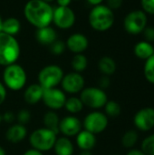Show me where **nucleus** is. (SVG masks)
<instances>
[{"label":"nucleus","instance_id":"nucleus-1","mask_svg":"<svg viewBox=\"0 0 154 155\" xmlns=\"http://www.w3.org/2000/svg\"><path fill=\"white\" fill-rule=\"evenodd\" d=\"M54 8L44 0H29L24 8L25 19L36 28L45 27L53 21Z\"/></svg>","mask_w":154,"mask_h":155},{"label":"nucleus","instance_id":"nucleus-2","mask_svg":"<svg viewBox=\"0 0 154 155\" xmlns=\"http://www.w3.org/2000/svg\"><path fill=\"white\" fill-rule=\"evenodd\" d=\"M89 24L91 27L98 32L109 30L114 24L113 11L106 5H98L93 7L89 14Z\"/></svg>","mask_w":154,"mask_h":155},{"label":"nucleus","instance_id":"nucleus-3","mask_svg":"<svg viewBox=\"0 0 154 155\" xmlns=\"http://www.w3.org/2000/svg\"><path fill=\"white\" fill-rule=\"evenodd\" d=\"M20 53V45L16 38L0 32V65L5 67L16 63Z\"/></svg>","mask_w":154,"mask_h":155},{"label":"nucleus","instance_id":"nucleus-4","mask_svg":"<svg viewBox=\"0 0 154 155\" xmlns=\"http://www.w3.org/2000/svg\"><path fill=\"white\" fill-rule=\"evenodd\" d=\"M2 78V83L5 88L14 92L22 90L27 82V74L25 68L16 63L5 67Z\"/></svg>","mask_w":154,"mask_h":155},{"label":"nucleus","instance_id":"nucleus-5","mask_svg":"<svg viewBox=\"0 0 154 155\" xmlns=\"http://www.w3.org/2000/svg\"><path fill=\"white\" fill-rule=\"evenodd\" d=\"M57 134L45 127H41L33 131L29 135L31 147L41 153L49 152L53 149L57 139Z\"/></svg>","mask_w":154,"mask_h":155},{"label":"nucleus","instance_id":"nucleus-6","mask_svg":"<svg viewBox=\"0 0 154 155\" xmlns=\"http://www.w3.org/2000/svg\"><path fill=\"white\" fill-rule=\"evenodd\" d=\"M64 75V73L59 65L48 64L39 71L37 80L44 89L55 88L60 85Z\"/></svg>","mask_w":154,"mask_h":155},{"label":"nucleus","instance_id":"nucleus-7","mask_svg":"<svg viewBox=\"0 0 154 155\" xmlns=\"http://www.w3.org/2000/svg\"><path fill=\"white\" fill-rule=\"evenodd\" d=\"M79 97L83 102L84 106L94 110L104 107L108 101V96L105 91L95 86L84 87L80 93Z\"/></svg>","mask_w":154,"mask_h":155},{"label":"nucleus","instance_id":"nucleus-8","mask_svg":"<svg viewBox=\"0 0 154 155\" xmlns=\"http://www.w3.org/2000/svg\"><path fill=\"white\" fill-rule=\"evenodd\" d=\"M82 124L83 129L96 135L106 130L109 124V119L104 113L93 111L86 114Z\"/></svg>","mask_w":154,"mask_h":155},{"label":"nucleus","instance_id":"nucleus-9","mask_svg":"<svg viewBox=\"0 0 154 155\" xmlns=\"http://www.w3.org/2000/svg\"><path fill=\"white\" fill-rule=\"evenodd\" d=\"M147 14L143 10H133L127 14L123 20L125 31L131 35H139L147 26Z\"/></svg>","mask_w":154,"mask_h":155},{"label":"nucleus","instance_id":"nucleus-10","mask_svg":"<svg viewBox=\"0 0 154 155\" xmlns=\"http://www.w3.org/2000/svg\"><path fill=\"white\" fill-rule=\"evenodd\" d=\"M66 98V94L61 88L55 87L44 89L42 101L49 110L58 111L64 108Z\"/></svg>","mask_w":154,"mask_h":155},{"label":"nucleus","instance_id":"nucleus-11","mask_svg":"<svg viewBox=\"0 0 154 155\" xmlns=\"http://www.w3.org/2000/svg\"><path fill=\"white\" fill-rule=\"evenodd\" d=\"M85 80L80 73L71 72L64 75L60 84L61 89L69 94H80L84 88Z\"/></svg>","mask_w":154,"mask_h":155},{"label":"nucleus","instance_id":"nucleus-12","mask_svg":"<svg viewBox=\"0 0 154 155\" xmlns=\"http://www.w3.org/2000/svg\"><path fill=\"white\" fill-rule=\"evenodd\" d=\"M60 29H69L75 23V14L69 6H57L54 8L53 21Z\"/></svg>","mask_w":154,"mask_h":155},{"label":"nucleus","instance_id":"nucleus-13","mask_svg":"<svg viewBox=\"0 0 154 155\" xmlns=\"http://www.w3.org/2000/svg\"><path fill=\"white\" fill-rule=\"evenodd\" d=\"M83 130L82 121L75 115H66L60 119L59 133L65 137H74Z\"/></svg>","mask_w":154,"mask_h":155},{"label":"nucleus","instance_id":"nucleus-14","mask_svg":"<svg viewBox=\"0 0 154 155\" xmlns=\"http://www.w3.org/2000/svg\"><path fill=\"white\" fill-rule=\"evenodd\" d=\"M135 126L143 132L150 131L154 127V109L145 107L139 110L133 118Z\"/></svg>","mask_w":154,"mask_h":155},{"label":"nucleus","instance_id":"nucleus-15","mask_svg":"<svg viewBox=\"0 0 154 155\" xmlns=\"http://www.w3.org/2000/svg\"><path fill=\"white\" fill-rule=\"evenodd\" d=\"M67 49L74 54H83L89 45L88 38L81 33H74L71 35L66 40Z\"/></svg>","mask_w":154,"mask_h":155},{"label":"nucleus","instance_id":"nucleus-16","mask_svg":"<svg viewBox=\"0 0 154 155\" xmlns=\"http://www.w3.org/2000/svg\"><path fill=\"white\" fill-rule=\"evenodd\" d=\"M5 139L14 144L23 142L27 136V129L25 125L20 124H11L5 132Z\"/></svg>","mask_w":154,"mask_h":155},{"label":"nucleus","instance_id":"nucleus-17","mask_svg":"<svg viewBox=\"0 0 154 155\" xmlns=\"http://www.w3.org/2000/svg\"><path fill=\"white\" fill-rule=\"evenodd\" d=\"M44 94V88L38 84H32L28 85L24 91V100L29 105H35L42 101Z\"/></svg>","mask_w":154,"mask_h":155},{"label":"nucleus","instance_id":"nucleus-18","mask_svg":"<svg viewBox=\"0 0 154 155\" xmlns=\"http://www.w3.org/2000/svg\"><path fill=\"white\" fill-rule=\"evenodd\" d=\"M76 145L81 151H92L97 143L96 135L83 129L76 136Z\"/></svg>","mask_w":154,"mask_h":155},{"label":"nucleus","instance_id":"nucleus-19","mask_svg":"<svg viewBox=\"0 0 154 155\" xmlns=\"http://www.w3.org/2000/svg\"><path fill=\"white\" fill-rule=\"evenodd\" d=\"M35 37L38 43H40L41 45L50 46L54 41L57 40V34L53 27L48 25L45 27L37 28Z\"/></svg>","mask_w":154,"mask_h":155},{"label":"nucleus","instance_id":"nucleus-20","mask_svg":"<svg viewBox=\"0 0 154 155\" xmlns=\"http://www.w3.org/2000/svg\"><path fill=\"white\" fill-rule=\"evenodd\" d=\"M53 150L55 155H74V145L70 138L65 136L57 137Z\"/></svg>","mask_w":154,"mask_h":155},{"label":"nucleus","instance_id":"nucleus-21","mask_svg":"<svg viewBox=\"0 0 154 155\" xmlns=\"http://www.w3.org/2000/svg\"><path fill=\"white\" fill-rule=\"evenodd\" d=\"M133 52L139 59L147 60L154 54V46L147 41H140L134 45Z\"/></svg>","mask_w":154,"mask_h":155},{"label":"nucleus","instance_id":"nucleus-22","mask_svg":"<svg viewBox=\"0 0 154 155\" xmlns=\"http://www.w3.org/2000/svg\"><path fill=\"white\" fill-rule=\"evenodd\" d=\"M60 117L58 114L55 111L49 110L47 111L43 117V123H44V127L50 129L56 133L57 134H59V123H60Z\"/></svg>","mask_w":154,"mask_h":155},{"label":"nucleus","instance_id":"nucleus-23","mask_svg":"<svg viewBox=\"0 0 154 155\" xmlns=\"http://www.w3.org/2000/svg\"><path fill=\"white\" fill-rule=\"evenodd\" d=\"M21 29V23L15 17H8L2 22V31L10 35H15Z\"/></svg>","mask_w":154,"mask_h":155},{"label":"nucleus","instance_id":"nucleus-24","mask_svg":"<svg viewBox=\"0 0 154 155\" xmlns=\"http://www.w3.org/2000/svg\"><path fill=\"white\" fill-rule=\"evenodd\" d=\"M98 68L103 75L110 76L116 71V63L110 56H103L98 62Z\"/></svg>","mask_w":154,"mask_h":155},{"label":"nucleus","instance_id":"nucleus-25","mask_svg":"<svg viewBox=\"0 0 154 155\" xmlns=\"http://www.w3.org/2000/svg\"><path fill=\"white\" fill-rule=\"evenodd\" d=\"M84 104L81 101L80 97L77 96H70L66 98L64 108L69 113V114L75 115L81 113L84 109Z\"/></svg>","mask_w":154,"mask_h":155},{"label":"nucleus","instance_id":"nucleus-26","mask_svg":"<svg viewBox=\"0 0 154 155\" xmlns=\"http://www.w3.org/2000/svg\"><path fill=\"white\" fill-rule=\"evenodd\" d=\"M71 66H72L74 72L81 74L87 68L88 59L83 54H74V56L73 57V59L71 61Z\"/></svg>","mask_w":154,"mask_h":155},{"label":"nucleus","instance_id":"nucleus-27","mask_svg":"<svg viewBox=\"0 0 154 155\" xmlns=\"http://www.w3.org/2000/svg\"><path fill=\"white\" fill-rule=\"evenodd\" d=\"M137 141H138V134L133 130H130L123 134L122 138V144L123 147L127 149H131L136 144Z\"/></svg>","mask_w":154,"mask_h":155},{"label":"nucleus","instance_id":"nucleus-28","mask_svg":"<svg viewBox=\"0 0 154 155\" xmlns=\"http://www.w3.org/2000/svg\"><path fill=\"white\" fill-rule=\"evenodd\" d=\"M104 114L108 117H117L121 114L122 108L121 105L115 101H107L104 105Z\"/></svg>","mask_w":154,"mask_h":155},{"label":"nucleus","instance_id":"nucleus-29","mask_svg":"<svg viewBox=\"0 0 154 155\" xmlns=\"http://www.w3.org/2000/svg\"><path fill=\"white\" fill-rule=\"evenodd\" d=\"M143 73L146 80L149 83L154 84V54H152L147 60H145Z\"/></svg>","mask_w":154,"mask_h":155},{"label":"nucleus","instance_id":"nucleus-30","mask_svg":"<svg viewBox=\"0 0 154 155\" xmlns=\"http://www.w3.org/2000/svg\"><path fill=\"white\" fill-rule=\"evenodd\" d=\"M142 151L146 155H154V134L143 140Z\"/></svg>","mask_w":154,"mask_h":155},{"label":"nucleus","instance_id":"nucleus-31","mask_svg":"<svg viewBox=\"0 0 154 155\" xmlns=\"http://www.w3.org/2000/svg\"><path fill=\"white\" fill-rule=\"evenodd\" d=\"M15 120L17 121V124L25 125L31 121V113L27 109H21L18 111V113L15 114Z\"/></svg>","mask_w":154,"mask_h":155},{"label":"nucleus","instance_id":"nucleus-32","mask_svg":"<svg viewBox=\"0 0 154 155\" xmlns=\"http://www.w3.org/2000/svg\"><path fill=\"white\" fill-rule=\"evenodd\" d=\"M66 48V45L64 41L62 40H56L54 41L51 45H50V50L51 52L55 54V55H60L62 54Z\"/></svg>","mask_w":154,"mask_h":155},{"label":"nucleus","instance_id":"nucleus-33","mask_svg":"<svg viewBox=\"0 0 154 155\" xmlns=\"http://www.w3.org/2000/svg\"><path fill=\"white\" fill-rule=\"evenodd\" d=\"M141 5L145 14L154 15V0H141Z\"/></svg>","mask_w":154,"mask_h":155},{"label":"nucleus","instance_id":"nucleus-34","mask_svg":"<svg viewBox=\"0 0 154 155\" xmlns=\"http://www.w3.org/2000/svg\"><path fill=\"white\" fill-rule=\"evenodd\" d=\"M143 35L145 41L152 43L154 42V27L153 26H146L145 29L143 30Z\"/></svg>","mask_w":154,"mask_h":155},{"label":"nucleus","instance_id":"nucleus-35","mask_svg":"<svg viewBox=\"0 0 154 155\" xmlns=\"http://www.w3.org/2000/svg\"><path fill=\"white\" fill-rule=\"evenodd\" d=\"M2 119H3V122L13 124L14 122L15 121V114L12 111H6L5 113L2 114Z\"/></svg>","mask_w":154,"mask_h":155},{"label":"nucleus","instance_id":"nucleus-36","mask_svg":"<svg viewBox=\"0 0 154 155\" xmlns=\"http://www.w3.org/2000/svg\"><path fill=\"white\" fill-rule=\"evenodd\" d=\"M111 84V81L109 76L107 75H103L100 79H99V87L103 90L108 88Z\"/></svg>","mask_w":154,"mask_h":155},{"label":"nucleus","instance_id":"nucleus-37","mask_svg":"<svg viewBox=\"0 0 154 155\" xmlns=\"http://www.w3.org/2000/svg\"><path fill=\"white\" fill-rule=\"evenodd\" d=\"M123 0H107V6L111 8L113 11L115 9H119L123 5Z\"/></svg>","mask_w":154,"mask_h":155},{"label":"nucleus","instance_id":"nucleus-38","mask_svg":"<svg viewBox=\"0 0 154 155\" xmlns=\"http://www.w3.org/2000/svg\"><path fill=\"white\" fill-rule=\"evenodd\" d=\"M7 96V90L4 84L0 81V106L5 103Z\"/></svg>","mask_w":154,"mask_h":155},{"label":"nucleus","instance_id":"nucleus-39","mask_svg":"<svg viewBox=\"0 0 154 155\" xmlns=\"http://www.w3.org/2000/svg\"><path fill=\"white\" fill-rule=\"evenodd\" d=\"M23 155H44V153H41V152L37 151V150H34V149L31 148V149L25 151L23 153Z\"/></svg>","mask_w":154,"mask_h":155},{"label":"nucleus","instance_id":"nucleus-40","mask_svg":"<svg viewBox=\"0 0 154 155\" xmlns=\"http://www.w3.org/2000/svg\"><path fill=\"white\" fill-rule=\"evenodd\" d=\"M72 0H56L59 6H69Z\"/></svg>","mask_w":154,"mask_h":155},{"label":"nucleus","instance_id":"nucleus-41","mask_svg":"<svg viewBox=\"0 0 154 155\" xmlns=\"http://www.w3.org/2000/svg\"><path fill=\"white\" fill-rule=\"evenodd\" d=\"M126 155H146L143 151H140V150H134V149H133V150H131V151H129L128 152V153Z\"/></svg>","mask_w":154,"mask_h":155},{"label":"nucleus","instance_id":"nucleus-42","mask_svg":"<svg viewBox=\"0 0 154 155\" xmlns=\"http://www.w3.org/2000/svg\"><path fill=\"white\" fill-rule=\"evenodd\" d=\"M89 4H91L92 5L95 6L98 5H102V3L103 2V0H87Z\"/></svg>","mask_w":154,"mask_h":155},{"label":"nucleus","instance_id":"nucleus-43","mask_svg":"<svg viewBox=\"0 0 154 155\" xmlns=\"http://www.w3.org/2000/svg\"><path fill=\"white\" fill-rule=\"evenodd\" d=\"M79 155H92V151H81Z\"/></svg>","mask_w":154,"mask_h":155},{"label":"nucleus","instance_id":"nucleus-44","mask_svg":"<svg viewBox=\"0 0 154 155\" xmlns=\"http://www.w3.org/2000/svg\"><path fill=\"white\" fill-rule=\"evenodd\" d=\"M0 155H6V152H5V150L4 149V147H2L1 145H0Z\"/></svg>","mask_w":154,"mask_h":155},{"label":"nucleus","instance_id":"nucleus-45","mask_svg":"<svg viewBox=\"0 0 154 155\" xmlns=\"http://www.w3.org/2000/svg\"><path fill=\"white\" fill-rule=\"evenodd\" d=\"M2 22H3V19H2V17L0 16V32L2 31Z\"/></svg>","mask_w":154,"mask_h":155},{"label":"nucleus","instance_id":"nucleus-46","mask_svg":"<svg viewBox=\"0 0 154 155\" xmlns=\"http://www.w3.org/2000/svg\"><path fill=\"white\" fill-rule=\"evenodd\" d=\"M3 123V119H2V114H0V125H1V124Z\"/></svg>","mask_w":154,"mask_h":155},{"label":"nucleus","instance_id":"nucleus-47","mask_svg":"<svg viewBox=\"0 0 154 155\" xmlns=\"http://www.w3.org/2000/svg\"><path fill=\"white\" fill-rule=\"evenodd\" d=\"M44 2H47V3H49L50 4V2H52V1H54V0H44Z\"/></svg>","mask_w":154,"mask_h":155},{"label":"nucleus","instance_id":"nucleus-48","mask_svg":"<svg viewBox=\"0 0 154 155\" xmlns=\"http://www.w3.org/2000/svg\"><path fill=\"white\" fill-rule=\"evenodd\" d=\"M113 155H118V154H113Z\"/></svg>","mask_w":154,"mask_h":155},{"label":"nucleus","instance_id":"nucleus-49","mask_svg":"<svg viewBox=\"0 0 154 155\" xmlns=\"http://www.w3.org/2000/svg\"><path fill=\"white\" fill-rule=\"evenodd\" d=\"M76 1H77V0H76Z\"/></svg>","mask_w":154,"mask_h":155}]
</instances>
